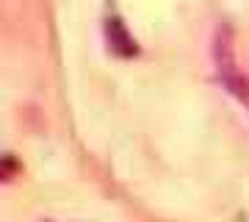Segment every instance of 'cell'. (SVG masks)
Listing matches in <instances>:
<instances>
[{"mask_svg": "<svg viewBox=\"0 0 249 222\" xmlns=\"http://www.w3.org/2000/svg\"><path fill=\"white\" fill-rule=\"evenodd\" d=\"M106 31H108V39H111V44H114L116 53L122 56H133L139 47H136V42L130 39V34L124 31V25L119 22V20H108L106 22Z\"/></svg>", "mask_w": 249, "mask_h": 222, "instance_id": "cell-1", "label": "cell"}]
</instances>
